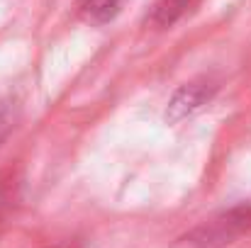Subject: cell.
I'll list each match as a JSON object with an SVG mask.
<instances>
[{
  "label": "cell",
  "mask_w": 251,
  "mask_h": 248,
  "mask_svg": "<svg viewBox=\"0 0 251 248\" xmlns=\"http://www.w3.org/2000/svg\"><path fill=\"white\" fill-rule=\"evenodd\" d=\"M247 231H251V204H239L193 226L173 241V248H227Z\"/></svg>",
  "instance_id": "6da1fadb"
},
{
  "label": "cell",
  "mask_w": 251,
  "mask_h": 248,
  "mask_svg": "<svg viewBox=\"0 0 251 248\" xmlns=\"http://www.w3.org/2000/svg\"><path fill=\"white\" fill-rule=\"evenodd\" d=\"M217 92V85L210 78H195V81L180 85L166 105V122L168 124H178L188 117H193L198 110H202L212 95Z\"/></svg>",
  "instance_id": "7a4b0ae2"
},
{
  "label": "cell",
  "mask_w": 251,
  "mask_h": 248,
  "mask_svg": "<svg viewBox=\"0 0 251 248\" xmlns=\"http://www.w3.org/2000/svg\"><path fill=\"white\" fill-rule=\"evenodd\" d=\"M122 0H78L76 15L88 24H105L120 12Z\"/></svg>",
  "instance_id": "3957f363"
},
{
  "label": "cell",
  "mask_w": 251,
  "mask_h": 248,
  "mask_svg": "<svg viewBox=\"0 0 251 248\" xmlns=\"http://www.w3.org/2000/svg\"><path fill=\"white\" fill-rule=\"evenodd\" d=\"M200 0H159L154 12H151V24L159 29L173 27L185 12L193 10V5H198Z\"/></svg>",
  "instance_id": "277c9868"
},
{
  "label": "cell",
  "mask_w": 251,
  "mask_h": 248,
  "mask_svg": "<svg viewBox=\"0 0 251 248\" xmlns=\"http://www.w3.org/2000/svg\"><path fill=\"white\" fill-rule=\"evenodd\" d=\"M15 119H17V107L12 102H0V141L12 132Z\"/></svg>",
  "instance_id": "5b68a950"
}]
</instances>
